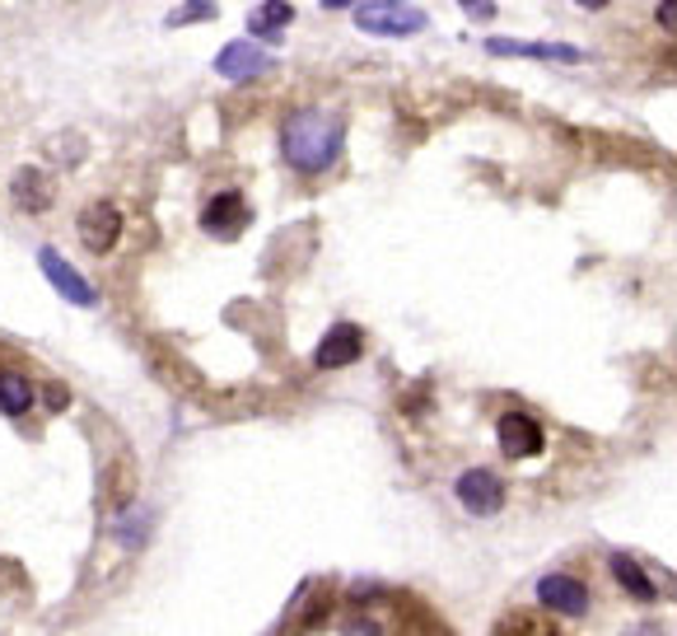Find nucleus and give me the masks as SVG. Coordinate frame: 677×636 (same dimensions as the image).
I'll list each match as a JSON object with an SVG mask.
<instances>
[{"label": "nucleus", "instance_id": "1", "mask_svg": "<svg viewBox=\"0 0 677 636\" xmlns=\"http://www.w3.org/2000/svg\"><path fill=\"white\" fill-rule=\"evenodd\" d=\"M346 146V122L327 108H299V113L286 122L280 132V150H286V164L299 169V174H327L341 160Z\"/></svg>", "mask_w": 677, "mask_h": 636}, {"label": "nucleus", "instance_id": "2", "mask_svg": "<svg viewBox=\"0 0 677 636\" xmlns=\"http://www.w3.org/2000/svg\"><path fill=\"white\" fill-rule=\"evenodd\" d=\"M355 28L369 38H412L430 28V14L406 5V0H369L355 10Z\"/></svg>", "mask_w": 677, "mask_h": 636}, {"label": "nucleus", "instance_id": "3", "mask_svg": "<svg viewBox=\"0 0 677 636\" xmlns=\"http://www.w3.org/2000/svg\"><path fill=\"white\" fill-rule=\"evenodd\" d=\"M122 239V211L113 201H89L80 211V244L89 253H113Z\"/></svg>", "mask_w": 677, "mask_h": 636}, {"label": "nucleus", "instance_id": "4", "mask_svg": "<svg viewBox=\"0 0 677 636\" xmlns=\"http://www.w3.org/2000/svg\"><path fill=\"white\" fill-rule=\"evenodd\" d=\"M459 501H463L467 515H500V506H505V483L486 469H467L459 477Z\"/></svg>", "mask_w": 677, "mask_h": 636}, {"label": "nucleus", "instance_id": "5", "mask_svg": "<svg viewBox=\"0 0 677 636\" xmlns=\"http://www.w3.org/2000/svg\"><path fill=\"white\" fill-rule=\"evenodd\" d=\"M496 436H500V449H505L510 459H532V454H542V426L532 422L528 412H505L500 416V426H496Z\"/></svg>", "mask_w": 677, "mask_h": 636}, {"label": "nucleus", "instance_id": "6", "mask_svg": "<svg viewBox=\"0 0 677 636\" xmlns=\"http://www.w3.org/2000/svg\"><path fill=\"white\" fill-rule=\"evenodd\" d=\"M360 351H365V333H360L355 323H337V328L318 342V351H313V365H318V370H341V365H355Z\"/></svg>", "mask_w": 677, "mask_h": 636}, {"label": "nucleus", "instance_id": "7", "mask_svg": "<svg viewBox=\"0 0 677 636\" xmlns=\"http://www.w3.org/2000/svg\"><path fill=\"white\" fill-rule=\"evenodd\" d=\"M266 71H272V52L253 48V42H229L215 57V75H225V80H258Z\"/></svg>", "mask_w": 677, "mask_h": 636}, {"label": "nucleus", "instance_id": "8", "mask_svg": "<svg viewBox=\"0 0 677 636\" xmlns=\"http://www.w3.org/2000/svg\"><path fill=\"white\" fill-rule=\"evenodd\" d=\"M201 225H206V235L234 239L248 225V201H243V192H220V197H211L206 211H201Z\"/></svg>", "mask_w": 677, "mask_h": 636}, {"label": "nucleus", "instance_id": "9", "mask_svg": "<svg viewBox=\"0 0 677 636\" xmlns=\"http://www.w3.org/2000/svg\"><path fill=\"white\" fill-rule=\"evenodd\" d=\"M538 599L547 609H556L565 618H585L589 613V589L579 585L575 576H542L538 581Z\"/></svg>", "mask_w": 677, "mask_h": 636}, {"label": "nucleus", "instance_id": "10", "mask_svg": "<svg viewBox=\"0 0 677 636\" xmlns=\"http://www.w3.org/2000/svg\"><path fill=\"white\" fill-rule=\"evenodd\" d=\"M38 262H42V272H47V282H52L61 295H66V300L71 304H93V286L85 282V276L80 272H75L71 267V262L66 258H61L57 253V248H42V253H38Z\"/></svg>", "mask_w": 677, "mask_h": 636}, {"label": "nucleus", "instance_id": "11", "mask_svg": "<svg viewBox=\"0 0 677 636\" xmlns=\"http://www.w3.org/2000/svg\"><path fill=\"white\" fill-rule=\"evenodd\" d=\"M290 24H294V5H290V0H262V5L248 14V34L266 38V42H276Z\"/></svg>", "mask_w": 677, "mask_h": 636}, {"label": "nucleus", "instance_id": "12", "mask_svg": "<svg viewBox=\"0 0 677 636\" xmlns=\"http://www.w3.org/2000/svg\"><path fill=\"white\" fill-rule=\"evenodd\" d=\"M491 57H538V61H585L579 48H561V42H505V38H491L486 42Z\"/></svg>", "mask_w": 677, "mask_h": 636}, {"label": "nucleus", "instance_id": "13", "mask_svg": "<svg viewBox=\"0 0 677 636\" xmlns=\"http://www.w3.org/2000/svg\"><path fill=\"white\" fill-rule=\"evenodd\" d=\"M14 207L20 211H47L52 207V188H47L42 169H20V174H14Z\"/></svg>", "mask_w": 677, "mask_h": 636}, {"label": "nucleus", "instance_id": "14", "mask_svg": "<svg viewBox=\"0 0 677 636\" xmlns=\"http://www.w3.org/2000/svg\"><path fill=\"white\" fill-rule=\"evenodd\" d=\"M28 408H34V384H28L20 370H0V412L24 416Z\"/></svg>", "mask_w": 677, "mask_h": 636}, {"label": "nucleus", "instance_id": "15", "mask_svg": "<svg viewBox=\"0 0 677 636\" xmlns=\"http://www.w3.org/2000/svg\"><path fill=\"white\" fill-rule=\"evenodd\" d=\"M612 576H617V585H622V589H631V595H636L640 603H650V599H654V581L640 571L636 557H626V552L612 557Z\"/></svg>", "mask_w": 677, "mask_h": 636}, {"label": "nucleus", "instance_id": "16", "mask_svg": "<svg viewBox=\"0 0 677 636\" xmlns=\"http://www.w3.org/2000/svg\"><path fill=\"white\" fill-rule=\"evenodd\" d=\"M215 0H192V5H183V10H173L168 14V24L173 28H183V24H201V20H215Z\"/></svg>", "mask_w": 677, "mask_h": 636}, {"label": "nucleus", "instance_id": "17", "mask_svg": "<svg viewBox=\"0 0 677 636\" xmlns=\"http://www.w3.org/2000/svg\"><path fill=\"white\" fill-rule=\"evenodd\" d=\"M463 5V14H472V20H496V0H459Z\"/></svg>", "mask_w": 677, "mask_h": 636}, {"label": "nucleus", "instance_id": "18", "mask_svg": "<svg viewBox=\"0 0 677 636\" xmlns=\"http://www.w3.org/2000/svg\"><path fill=\"white\" fill-rule=\"evenodd\" d=\"M654 20H659V24H664L668 34H673V28H677V0H664V5L654 10Z\"/></svg>", "mask_w": 677, "mask_h": 636}, {"label": "nucleus", "instance_id": "19", "mask_svg": "<svg viewBox=\"0 0 677 636\" xmlns=\"http://www.w3.org/2000/svg\"><path fill=\"white\" fill-rule=\"evenodd\" d=\"M47 408H66V389H61V384L47 389Z\"/></svg>", "mask_w": 677, "mask_h": 636}, {"label": "nucleus", "instance_id": "20", "mask_svg": "<svg viewBox=\"0 0 677 636\" xmlns=\"http://www.w3.org/2000/svg\"><path fill=\"white\" fill-rule=\"evenodd\" d=\"M575 5H579V10H607L612 0H575Z\"/></svg>", "mask_w": 677, "mask_h": 636}, {"label": "nucleus", "instance_id": "21", "mask_svg": "<svg viewBox=\"0 0 677 636\" xmlns=\"http://www.w3.org/2000/svg\"><path fill=\"white\" fill-rule=\"evenodd\" d=\"M318 5H323V10H346L351 0H318Z\"/></svg>", "mask_w": 677, "mask_h": 636}]
</instances>
